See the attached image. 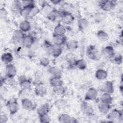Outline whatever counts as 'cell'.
Returning a JSON list of instances; mask_svg holds the SVG:
<instances>
[{
  "label": "cell",
  "instance_id": "6da1fadb",
  "mask_svg": "<svg viewBox=\"0 0 123 123\" xmlns=\"http://www.w3.org/2000/svg\"><path fill=\"white\" fill-rule=\"evenodd\" d=\"M86 55L89 59L96 61L99 60L101 57V54L96 47L93 45H90L87 47Z\"/></svg>",
  "mask_w": 123,
  "mask_h": 123
},
{
  "label": "cell",
  "instance_id": "7a4b0ae2",
  "mask_svg": "<svg viewBox=\"0 0 123 123\" xmlns=\"http://www.w3.org/2000/svg\"><path fill=\"white\" fill-rule=\"evenodd\" d=\"M107 118L111 122H113L116 120H122L123 112L119 110L114 109L108 113Z\"/></svg>",
  "mask_w": 123,
  "mask_h": 123
},
{
  "label": "cell",
  "instance_id": "3957f363",
  "mask_svg": "<svg viewBox=\"0 0 123 123\" xmlns=\"http://www.w3.org/2000/svg\"><path fill=\"white\" fill-rule=\"evenodd\" d=\"M99 5L101 9L106 12L110 11L114 8L115 6V3L112 0H102L100 1Z\"/></svg>",
  "mask_w": 123,
  "mask_h": 123
},
{
  "label": "cell",
  "instance_id": "277c9868",
  "mask_svg": "<svg viewBox=\"0 0 123 123\" xmlns=\"http://www.w3.org/2000/svg\"><path fill=\"white\" fill-rule=\"evenodd\" d=\"M62 14V20L66 24H70L73 22L74 18L69 12L66 11H61Z\"/></svg>",
  "mask_w": 123,
  "mask_h": 123
},
{
  "label": "cell",
  "instance_id": "5b68a950",
  "mask_svg": "<svg viewBox=\"0 0 123 123\" xmlns=\"http://www.w3.org/2000/svg\"><path fill=\"white\" fill-rule=\"evenodd\" d=\"M97 96V90L94 87H90L87 90L85 94V99L86 101L93 100L96 98Z\"/></svg>",
  "mask_w": 123,
  "mask_h": 123
},
{
  "label": "cell",
  "instance_id": "8992f818",
  "mask_svg": "<svg viewBox=\"0 0 123 123\" xmlns=\"http://www.w3.org/2000/svg\"><path fill=\"white\" fill-rule=\"evenodd\" d=\"M5 73L6 77L14 78L16 74V69L15 67L12 63L7 64L5 68Z\"/></svg>",
  "mask_w": 123,
  "mask_h": 123
},
{
  "label": "cell",
  "instance_id": "52a82bcc",
  "mask_svg": "<svg viewBox=\"0 0 123 123\" xmlns=\"http://www.w3.org/2000/svg\"><path fill=\"white\" fill-rule=\"evenodd\" d=\"M34 91L35 94L39 97H44L47 94V89L41 83L38 84L36 86Z\"/></svg>",
  "mask_w": 123,
  "mask_h": 123
},
{
  "label": "cell",
  "instance_id": "ba28073f",
  "mask_svg": "<svg viewBox=\"0 0 123 123\" xmlns=\"http://www.w3.org/2000/svg\"><path fill=\"white\" fill-rule=\"evenodd\" d=\"M81 109L82 112L87 116L94 113L93 107L86 101H83L81 104Z\"/></svg>",
  "mask_w": 123,
  "mask_h": 123
},
{
  "label": "cell",
  "instance_id": "9c48e42d",
  "mask_svg": "<svg viewBox=\"0 0 123 123\" xmlns=\"http://www.w3.org/2000/svg\"><path fill=\"white\" fill-rule=\"evenodd\" d=\"M49 51L53 57H58L62 53V49L61 46L54 44L51 45Z\"/></svg>",
  "mask_w": 123,
  "mask_h": 123
},
{
  "label": "cell",
  "instance_id": "30bf717a",
  "mask_svg": "<svg viewBox=\"0 0 123 123\" xmlns=\"http://www.w3.org/2000/svg\"><path fill=\"white\" fill-rule=\"evenodd\" d=\"M22 42L24 46L29 48L35 42V38L30 35H25L22 41Z\"/></svg>",
  "mask_w": 123,
  "mask_h": 123
},
{
  "label": "cell",
  "instance_id": "8fae6325",
  "mask_svg": "<svg viewBox=\"0 0 123 123\" xmlns=\"http://www.w3.org/2000/svg\"><path fill=\"white\" fill-rule=\"evenodd\" d=\"M66 33V29L65 27L61 24L57 25L54 28L53 35L56 36H64Z\"/></svg>",
  "mask_w": 123,
  "mask_h": 123
},
{
  "label": "cell",
  "instance_id": "7c38bea8",
  "mask_svg": "<svg viewBox=\"0 0 123 123\" xmlns=\"http://www.w3.org/2000/svg\"><path fill=\"white\" fill-rule=\"evenodd\" d=\"M102 53L108 58H112L115 56L113 48L111 46H107L102 50Z\"/></svg>",
  "mask_w": 123,
  "mask_h": 123
},
{
  "label": "cell",
  "instance_id": "4fadbf2b",
  "mask_svg": "<svg viewBox=\"0 0 123 123\" xmlns=\"http://www.w3.org/2000/svg\"><path fill=\"white\" fill-rule=\"evenodd\" d=\"M8 108L11 114H15L19 110V104L16 101H12L8 104Z\"/></svg>",
  "mask_w": 123,
  "mask_h": 123
},
{
  "label": "cell",
  "instance_id": "5bb4252c",
  "mask_svg": "<svg viewBox=\"0 0 123 123\" xmlns=\"http://www.w3.org/2000/svg\"><path fill=\"white\" fill-rule=\"evenodd\" d=\"M22 108L25 110H31L34 107L32 101L28 98H24L21 101Z\"/></svg>",
  "mask_w": 123,
  "mask_h": 123
},
{
  "label": "cell",
  "instance_id": "9a60e30c",
  "mask_svg": "<svg viewBox=\"0 0 123 123\" xmlns=\"http://www.w3.org/2000/svg\"><path fill=\"white\" fill-rule=\"evenodd\" d=\"M111 108V104L103 103L100 101L98 104V109L100 113L103 114H107Z\"/></svg>",
  "mask_w": 123,
  "mask_h": 123
},
{
  "label": "cell",
  "instance_id": "2e32d148",
  "mask_svg": "<svg viewBox=\"0 0 123 123\" xmlns=\"http://www.w3.org/2000/svg\"><path fill=\"white\" fill-rule=\"evenodd\" d=\"M103 91L104 92L111 94L114 92V86L111 81H108L105 83L103 86Z\"/></svg>",
  "mask_w": 123,
  "mask_h": 123
},
{
  "label": "cell",
  "instance_id": "e0dca14e",
  "mask_svg": "<svg viewBox=\"0 0 123 123\" xmlns=\"http://www.w3.org/2000/svg\"><path fill=\"white\" fill-rule=\"evenodd\" d=\"M95 77L100 80L105 79L108 76L107 72L103 69H98L95 73Z\"/></svg>",
  "mask_w": 123,
  "mask_h": 123
},
{
  "label": "cell",
  "instance_id": "ac0fdd59",
  "mask_svg": "<svg viewBox=\"0 0 123 123\" xmlns=\"http://www.w3.org/2000/svg\"><path fill=\"white\" fill-rule=\"evenodd\" d=\"M1 59L2 62L7 65L11 63V62L13 61V57L10 52H6L2 54Z\"/></svg>",
  "mask_w": 123,
  "mask_h": 123
},
{
  "label": "cell",
  "instance_id": "d6986e66",
  "mask_svg": "<svg viewBox=\"0 0 123 123\" xmlns=\"http://www.w3.org/2000/svg\"><path fill=\"white\" fill-rule=\"evenodd\" d=\"M77 25L78 28L81 31L85 30L87 28L89 25L88 21L84 18H80L78 20L77 22Z\"/></svg>",
  "mask_w": 123,
  "mask_h": 123
},
{
  "label": "cell",
  "instance_id": "ffe728a7",
  "mask_svg": "<svg viewBox=\"0 0 123 123\" xmlns=\"http://www.w3.org/2000/svg\"><path fill=\"white\" fill-rule=\"evenodd\" d=\"M49 84L52 87L55 88L62 86L63 85V82L61 78L52 77L49 79Z\"/></svg>",
  "mask_w": 123,
  "mask_h": 123
},
{
  "label": "cell",
  "instance_id": "44dd1931",
  "mask_svg": "<svg viewBox=\"0 0 123 123\" xmlns=\"http://www.w3.org/2000/svg\"><path fill=\"white\" fill-rule=\"evenodd\" d=\"M50 110V106L48 103L42 105L37 110V113L39 116L48 113Z\"/></svg>",
  "mask_w": 123,
  "mask_h": 123
},
{
  "label": "cell",
  "instance_id": "7402d4cb",
  "mask_svg": "<svg viewBox=\"0 0 123 123\" xmlns=\"http://www.w3.org/2000/svg\"><path fill=\"white\" fill-rule=\"evenodd\" d=\"M49 72L52 77L62 78V71L58 67H51L49 69Z\"/></svg>",
  "mask_w": 123,
  "mask_h": 123
},
{
  "label": "cell",
  "instance_id": "603a6c76",
  "mask_svg": "<svg viewBox=\"0 0 123 123\" xmlns=\"http://www.w3.org/2000/svg\"><path fill=\"white\" fill-rule=\"evenodd\" d=\"M35 6V5L23 7V8L22 9V10H21V11L20 12V15L25 18L28 17L29 16V14L30 13V12L31 11L32 9Z\"/></svg>",
  "mask_w": 123,
  "mask_h": 123
},
{
  "label": "cell",
  "instance_id": "cb8c5ba5",
  "mask_svg": "<svg viewBox=\"0 0 123 123\" xmlns=\"http://www.w3.org/2000/svg\"><path fill=\"white\" fill-rule=\"evenodd\" d=\"M19 28L24 33L29 31L31 29L30 22L27 20L22 21L19 25Z\"/></svg>",
  "mask_w": 123,
  "mask_h": 123
},
{
  "label": "cell",
  "instance_id": "d4e9b609",
  "mask_svg": "<svg viewBox=\"0 0 123 123\" xmlns=\"http://www.w3.org/2000/svg\"><path fill=\"white\" fill-rule=\"evenodd\" d=\"M53 40L55 44H57L60 46H62L66 43V37L65 36H56L53 35Z\"/></svg>",
  "mask_w": 123,
  "mask_h": 123
},
{
  "label": "cell",
  "instance_id": "484cf974",
  "mask_svg": "<svg viewBox=\"0 0 123 123\" xmlns=\"http://www.w3.org/2000/svg\"><path fill=\"white\" fill-rule=\"evenodd\" d=\"M74 66L81 70H84L86 68V63L83 59H79L75 61L74 62Z\"/></svg>",
  "mask_w": 123,
  "mask_h": 123
},
{
  "label": "cell",
  "instance_id": "4316f807",
  "mask_svg": "<svg viewBox=\"0 0 123 123\" xmlns=\"http://www.w3.org/2000/svg\"><path fill=\"white\" fill-rule=\"evenodd\" d=\"M25 34L23 32H22L20 29H17L15 30L13 33V38L16 41H22L24 37H25Z\"/></svg>",
  "mask_w": 123,
  "mask_h": 123
},
{
  "label": "cell",
  "instance_id": "83f0119b",
  "mask_svg": "<svg viewBox=\"0 0 123 123\" xmlns=\"http://www.w3.org/2000/svg\"><path fill=\"white\" fill-rule=\"evenodd\" d=\"M111 95V94H110L108 93L104 92L101 96L100 101L111 104L112 101V98Z\"/></svg>",
  "mask_w": 123,
  "mask_h": 123
},
{
  "label": "cell",
  "instance_id": "f1b7e54d",
  "mask_svg": "<svg viewBox=\"0 0 123 123\" xmlns=\"http://www.w3.org/2000/svg\"><path fill=\"white\" fill-rule=\"evenodd\" d=\"M97 36L98 38L102 41H107L109 39V36L108 34L103 30H99L97 33Z\"/></svg>",
  "mask_w": 123,
  "mask_h": 123
},
{
  "label": "cell",
  "instance_id": "f546056e",
  "mask_svg": "<svg viewBox=\"0 0 123 123\" xmlns=\"http://www.w3.org/2000/svg\"><path fill=\"white\" fill-rule=\"evenodd\" d=\"M12 8L14 11L19 12L20 13V12L23 8L22 1H20L19 0L13 1L12 5Z\"/></svg>",
  "mask_w": 123,
  "mask_h": 123
},
{
  "label": "cell",
  "instance_id": "4dcf8cb0",
  "mask_svg": "<svg viewBox=\"0 0 123 123\" xmlns=\"http://www.w3.org/2000/svg\"><path fill=\"white\" fill-rule=\"evenodd\" d=\"M71 117L69 114L66 113H62L58 117L59 122L62 123H69L71 122Z\"/></svg>",
  "mask_w": 123,
  "mask_h": 123
},
{
  "label": "cell",
  "instance_id": "1f68e13d",
  "mask_svg": "<svg viewBox=\"0 0 123 123\" xmlns=\"http://www.w3.org/2000/svg\"><path fill=\"white\" fill-rule=\"evenodd\" d=\"M66 48L69 50H74L78 47V42L75 40H70L66 43Z\"/></svg>",
  "mask_w": 123,
  "mask_h": 123
},
{
  "label": "cell",
  "instance_id": "d6a6232c",
  "mask_svg": "<svg viewBox=\"0 0 123 123\" xmlns=\"http://www.w3.org/2000/svg\"><path fill=\"white\" fill-rule=\"evenodd\" d=\"M67 104V101L63 99H58L55 101L54 105L57 108L61 109L64 108Z\"/></svg>",
  "mask_w": 123,
  "mask_h": 123
},
{
  "label": "cell",
  "instance_id": "836d02e7",
  "mask_svg": "<svg viewBox=\"0 0 123 123\" xmlns=\"http://www.w3.org/2000/svg\"><path fill=\"white\" fill-rule=\"evenodd\" d=\"M21 87L24 89H25V90H28V89H30L31 88V83L30 80H28V79H26L24 81H23V82L21 83L20 84Z\"/></svg>",
  "mask_w": 123,
  "mask_h": 123
},
{
  "label": "cell",
  "instance_id": "e575fe53",
  "mask_svg": "<svg viewBox=\"0 0 123 123\" xmlns=\"http://www.w3.org/2000/svg\"><path fill=\"white\" fill-rule=\"evenodd\" d=\"M39 120L41 123H49L50 121V118L48 115V113L44 114L39 116Z\"/></svg>",
  "mask_w": 123,
  "mask_h": 123
},
{
  "label": "cell",
  "instance_id": "d590c367",
  "mask_svg": "<svg viewBox=\"0 0 123 123\" xmlns=\"http://www.w3.org/2000/svg\"><path fill=\"white\" fill-rule=\"evenodd\" d=\"M53 88H54V91L55 92V93L58 95H62L65 92V88L63 86L55 87Z\"/></svg>",
  "mask_w": 123,
  "mask_h": 123
},
{
  "label": "cell",
  "instance_id": "8d00e7d4",
  "mask_svg": "<svg viewBox=\"0 0 123 123\" xmlns=\"http://www.w3.org/2000/svg\"><path fill=\"white\" fill-rule=\"evenodd\" d=\"M39 12H40V10L38 9V8L35 5L32 9L30 13L29 14V17H33L36 16L37 14H38Z\"/></svg>",
  "mask_w": 123,
  "mask_h": 123
},
{
  "label": "cell",
  "instance_id": "74e56055",
  "mask_svg": "<svg viewBox=\"0 0 123 123\" xmlns=\"http://www.w3.org/2000/svg\"><path fill=\"white\" fill-rule=\"evenodd\" d=\"M50 63V61L49 59L46 57H43L40 60V64L41 66L43 67L48 66Z\"/></svg>",
  "mask_w": 123,
  "mask_h": 123
},
{
  "label": "cell",
  "instance_id": "f35d334b",
  "mask_svg": "<svg viewBox=\"0 0 123 123\" xmlns=\"http://www.w3.org/2000/svg\"><path fill=\"white\" fill-rule=\"evenodd\" d=\"M113 58H114L113 61L115 63L118 64H120L122 63L123 62V57L122 55L119 54L117 56H114Z\"/></svg>",
  "mask_w": 123,
  "mask_h": 123
},
{
  "label": "cell",
  "instance_id": "ab89813d",
  "mask_svg": "<svg viewBox=\"0 0 123 123\" xmlns=\"http://www.w3.org/2000/svg\"><path fill=\"white\" fill-rule=\"evenodd\" d=\"M7 12L4 8H1L0 9V17L2 19H4L6 18Z\"/></svg>",
  "mask_w": 123,
  "mask_h": 123
},
{
  "label": "cell",
  "instance_id": "60d3db41",
  "mask_svg": "<svg viewBox=\"0 0 123 123\" xmlns=\"http://www.w3.org/2000/svg\"><path fill=\"white\" fill-rule=\"evenodd\" d=\"M23 7L25 6H31V5H35L34 1L33 0H23L22 1Z\"/></svg>",
  "mask_w": 123,
  "mask_h": 123
},
{
  "label": "cell",
  "instance_id": "b9f144b4",
  "mask_svg": "<svg viewBox=\"0 0 123 123\" xmlns=\"http://www.w3.org/2000/svg\"><path fill=\"white\" fill-rule=\"evenodd\" d=\"M8 120V117L5 114H1L0 118V122L1 123H6Z\"/></svg>",
  "mask_w": 123,
  "mask_h": 123
},
{
  "label": "cell",
  "instance_id": "7bdbcfd3",
  "mask_svg": "<svg viewBox=\"0 0 123 123\" xmlns=\"http://www.w3.org/2000/svg\"><path fill=\"white\" fill-rule=\"evenodd\" d=\"M27 79V78H26V77L25 75H21V76H20L18 77V81L19 84H20L21 83L23 82V81H24L25 80Z\"/></svg>",
  "mask_w": 123,
  "mask_h": 123
},
{
  "label": "cell",
  "instance_id": "ee69618b",
  "mask_svg": "<svg viewBox=\"0 0 123 123\" xmlns=\"http://www.w3.org/2000/svg\"><path fill=\"white\" fill-rule=\"evenodd\" d=\"M50 1H51V2H52L53 4H54L55 5L59 4L62 2V1L60 0H51Z\"/></svg>",
  "mask_w": 123,
  "mask_h": 123
},
{
  "label": "cell",
  "instance_id": "f6af8a7d",
  "mask_svg": "<svg viewBox=\"0 0 123 123\" xmlns=\"http://www.w3.org/2000/svg\"><path fill=\"white\" fill-rule=\"evenodd\" d=\"M77 122H78V121L76 118L74 117H71V122H70L71 123H76Z\"/></svg>",
  "mask_w": 123,
  "mask_h": 123
}]
</instances>
